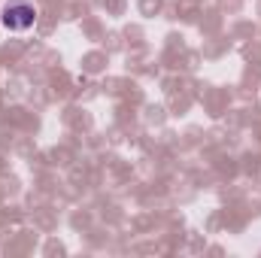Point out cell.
Wrapping results in <instances>:
<instances>
[{
    "mask_svg": "<svg viewBox=\"0 0 261 258\" xmlns=\"http://www.w3.org/2000/svg\"><path fill=\"white\" fill-rule=\"evenodd\" d=\"M0 21H3V28H9V31H28V28H34V21H37V6H34L31 0H9V3L3 6Z\"/></svg>",
    "mask_w": 261,
    "mask_h": 258,
    "instance_id": "6da1fadb",
    "label": "cell"
}]
</instances>
